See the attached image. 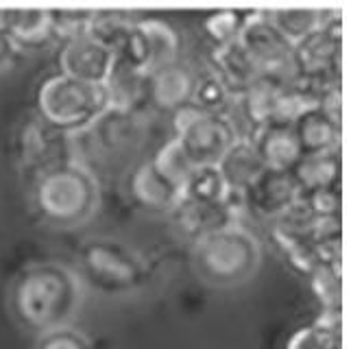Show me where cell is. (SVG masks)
<instances>
[{
	"label": "cell",
	"instance_id": "cell-25",
	"mask_svg": "<svg viewBox=\"0 0 364 349\" xmlns=\"http://www.w3.org/2000/svg\"><path fill=\"white\" fill-rule=\"evenodd\" d=\"M286 349H341V312H321L288 338Z\"/></svg>",
	"mask_w": 364,
	"mask_h": 349
},
{
	"label": "cell",
	"instance_id": "cell-26",
	"mask_svg": "<svg viewBox=\"0 0 364 349\" xmlns=\"http://www.w3.org/2000/svg\"><path fill=\"white\" fill-rule=\"evenodd\" d=\"M229 195V188L216 166H196L181 188V199L196 203H223Z\"/></svg>",
	"mask_w": 364,
	"mask_h": 349
},
{
	"label": "cell",
	"instance_id": "cell-9",
	"mask_svg": "<svg viewBox=\"0 0 364 349\" xmlns=\"http://www.w3.org/2000/svg\"><path fill=\"white\" fill-rule=\"evenodd\" d=\"M343 59V14L332 9L329 18L310 33L306 40L294 44V61L301 79L312 81H341Z\"/></svg>",
	"mask_w": 364,
	"mask_h": 349
},
{
	"label": "cell",
	"instance_id": "cell-10",
	"mask_svg": "<svg viewBox=\"0 0 364 349\" xmlns=\"http://www.w3.org/2000/svg\"><path fill=\"white\" fill-rule=\"evenodd\" d=\"M16 153L24 171L40 175L50 166L73 160L70 157V136L57 131L44 118H26L16 136Z\"/></svg>",
	"mask_w": 364,
	"mask_h": 349
},
{
	"label": "cell",
	"instance_id": "cell-22",
	"mask_svg": "<svg viewBox=\"0 0 364 349\" xmlns=\"http://www.w3.org/2000/svg\"><path fill=\"white\" fill-rule=\"evenodd\" d=\"M131 195L134 199L146 208V210H157V212H171L177 201L181 199V193L164 179L151 162H144L138 166V171L131 177Z\"/></svg>",
	"mask_w": 364,
	"mask_h": 349
},
{
	"label": "cell",
	"instance_id": "cell-30",
	"mask_svg": "<svg viewBox=\"0 0 364 349\" xmlns=\"http://www.w3.org/2000/svg\"><path fill=\"white\" fill-rule=\"evenodd\" d=\"M308 277L321 312H341V264H321Z\"/></svg>",
	"mask_w": 364,
	"mask_h": 349
},
{
	"label": "cell",
	"instance_id": "cell-6",
	"mask_svg": "<svg viewBox=\"0 0 364 349\" xmlns=\"http://www.w3.org/2000/svg\"><path fill=\"white\" fill-rule=\"evenodd\" d=\"M238 42L255 61L262 77L277 81L286 87L301 81L294 61V46L273 26L264 9L247 14Z\"/></svg>",
	"mask_w": 364,
	"mask_h": 349
},
{
	"label": "cell",
	"instance_id": "cell-28",
	"mask_svg": "<svg viewBox=\"0 0 364 349\" xmlns=\"http://www.w3.org/2000/svg\"><path fill=\"white\" fill-rule=\"evenodd\" d=\"M134 22L136 18L122 9H94L87 33L114 53L134 26Z\"/></svg>",
	"mask_w": 364,
	"mask_h": 349
},
{
	"label": "cell",
	"instance_id": "cell-24",
	"mask_svg": "<svg viewBox=\"0 0 364 349\" xmlns=\"http://www.w3.org/2000/svg\"><path fill=\"white\" fill-rule=\"evenodd\" d=\"M273 26L294 46L329 18L332 9H264Z\"/></svg>",
	"mask_w": 364,
	"mask_h": 349
},
{
	"label": "cell",
	"instance_id": "cell-29",
	"mask_svg": "<svg viewBox=\"0 0 364 349\" xmlns=\"http://www.w3.org/2000/svg\"><path fill=\"white\" fill-rule=\"evenodd\" d=\"M318 216L310 210L304 197L296 199L292 205H288L282 214H277L271 220V234L275 240H299L306 238Z\"/></svg>",
	"mask_w": 364,
	"mask_h": 349
},
{
	"label": "cell",
	"instance_id": "cell-11",
	"mask_svg": "<svg viewBox=\"0 0 364 349\" xmlns=\"http://www.w3.org/2000/svg\"><path fill=\"white\" fill-rule=\"evenodd\" d=\"M114 66V53L90 33L63 40L59 48V73L92 85H103Z\"/></svg>",
	"mask_w": 364,
	"mask_h": 349
},
{
	"label": "cell",
	"instance_id": "cell-3",
	"mask_svg": "<svg viewBox=\"0 0 364 349\" xmlns=\"http://www.w3.org/2000/svg\"><path fill=\"white\" fill-rule=\"evenodd\" d=\"M259 258V240L240 223L198 238L192 247L196 273L216 286L242 284L257 271Z\"/></svg>",
	"mask_w": 364,
	"mask_h": 349
},
{
	"label": "cell",
	"instance_id": "cell-4",
	"mask_svg": "<svg viewBox=\"0 0 364 349\" xmlns=\"http://www.w3.org/2000/svg\"><path fill=\"white\" fill-rule=\"evenodd\" d=\"M105 109L103 85L83 83L61 73L48 77L38 92V116L65 136L87 129Z\"/></svg>",
	"mask_w": 364,
	"mask_h": 349
},
{
	"label": "cell",
	"instance_id": "cell-23",
	"mask_svg": "<svg viewBox=\"0 0 364 349\" xmlns=\"http://www.w3.org/2000/svg\"><path fill=\"white\" fill-rule=\"evenodd\" d=\"M138 28L144 40L146 59H149V75L171 66L179 57V38L175 31L161 20H138Z\"/></svg>",
	"mask_w": 364,
	"mask_h": 349
},
{
	"label": "cell",
	"instance_id": "cell-13",
	"mask_svg": "<svg viewBox=\"0 0 364 349\" xmlns=\"http://www.w3.org/2000/svg\"><path fill=\"white\" fill-rule=\"evenodd\" d=\"M242 197V208L251 214L273 220L288 205H292L301 197V188L294 181L290 171H273L267 168L249 186Z\"/></svg>",
	"mask_w": 364,
	"mask_h": 349
},
{
	"label": "cell",
	"instance_id": "cell-20",
	"mask_svg": "<svg viewBox=\"0 0 364 349\" xmlns=\"http://www.w3.org/2000/svg\"><path fill=\"white\" fill-rule=\"evenodd\" d=\"M0 22L18 48H40L55 40L48 9H0Z\"/></svg>",
	"mask_w": 364,
	"mask_h": 349
},
{
	"label": "cell",
	"instance_id": "cell-17",
	"mask_svg": "<svg viewBox=\"0 0 364 349\" xmlns=\"http://www.w3.org/2000/svg\"><path fill=\"white\" fill-rule=\"evenodd\" d=\"M290 124L304 155L341 149V122L329 118L318 105L304 107Z\"/></svg>",
	"mask_w": 364,
	"mask_h": 349
},
{
	"label": "cell",
	"instance_id": "cell-16",
	"mask_svg": "<svg viewBox=\"0 0 364 349\" xmlns=\"http://www.w3.org/2000/svg\"><path fill=\"white\" fill-rule=\"evenodd\" d=\"M103 92L109 109L140 114L142 107L149 103V75L124 66L120 61H114V66L103 83Z\"/></svg>",
	"mask_w": 364,
	"mask_h": 349
},
{
	"label": "cell",
	"instance_id": "cell-12",
	"mask_svg": "<svg viewBox=\"0 0 364 349\" xmlns=\"http://www.w3.org/2000/svg\"><path fill=\"white\" fill-rule=\"evenodd\" d=\"M242 210H245L242 197L229 195V199L223 203H196V201L179 199L177 205L171 210V214L183 236L198 240L229 225H236Z\"/></svg>",
	"mask_w": 364,
	"mask_h": 349
},
{
	"label": "cell",
	"instance_id": "cell-35",
	"mask_svg": "<svg viewBox=\"0 0 364 349\" xmlns=\"http://www.w3.org/2000/svg\"><path fill=\"white\" fill-rule=\"evenodd\" d=\"M36 349H94V347L81 332L70 330L65 326V328H57L53 332L42 334Z\"/></svg>",
	"mask_w": 364,
	"mask_h": 349
},
{
	"label": "cell",
	"instance_id": "cell-32",
	"mask_svg": "<svg viewBox=\"0 0 364 349\" xmlns=\"http://www.w3.org/2000/svg\"><path fill=\"white\" fill-rule=\"evenodd\" d=\"M245 18H247V14L234 11V9H223V11L212 14L205 20V33L214 42V48L236 42L238 36H240Z\"/></svg>",
	"mask_w": 364,
	"mask_h": 349
},
{
	"label": "cell",
	"instance_id": "cell-15",
	"mask_svg": "<svg viewBox=\"0 0 364 349\" xmlns=\"http://www.w3.org/2000/svg\"><path fill=\"white\" fill-rule=\"evenodd\" d=\"M259 153L262 162L273 171H292L301 160V146L296 142L290 122H269L262 124L249 138Z\"/></svg>",
	"mask_w": 364,
	"mask_h": 349
},
{
	"label": "cell",
	"instance_id": "cell-14",
	"mask_svg": "<svg viewBox=\"0 0 364 349\" xmlns=\"http://www.w3.org/2000/svg\"><path fill=\"white\" fill-rule=\"evenodd\" d=\"M196 73L186 63H171L149 75V103L161 112H177L192 103Z\"/></svg>",
	"mask_w": 364,
	"mask_h": 349
},
{
	"label": "cell",
	"instance_id": "cell-33",
	"mask_svg": "<svg viewBox=\"0 0 364 349\" xmlns=\"http://www.w3.org/2000/svg\"><path fill=\"white\" fill-rule=\"evenodd\" d=\"M48 14H50L55 40L63 42L75 36L87 33L94 9H48Z\"/></svg>",
	"mask_w": 364,
	"mask_h": 349
},
{
	"label": "cell",
	"instance_id": "cell-7",
	"mask_svg": "<svg viewBox=\"0 0 364 349\" xmlns=\"http://www.w3.org/2000/svg\"><path fill=\"white\" fill-rule=\"evenodd\" d=\"M81 269L96 289L129 293L144 284L146 264L124 245L109 238H92L81 247Z\"/></svg>",
	"mask_w": 364,
	"mask_h": 349
},
{
	"label": "cell",
	"instance_id": "cell-8",
	"mask_svg": "<svg viewBox=\"0 0 364 349\" xmlns=\"http://www.w3.org/2000/svg\"><path fill=\"white\" fill-rule=\"evenodd\" d=\"M175 138L194 166H216L225 151L238 140L223 114H205L192 103L173 112Z\"/></svg>",
	"mask_w": 364,
	"mask_h": 349
},
{
	"label": "cell",
	"instance_id": "cell-36",
	"mask_svg": "<svg viewBox=\"0 0 364 349\" xmlns=\"http://www.w3.org/2000/svg\"><path fill=\"white\" fill-rule=\"evenodd\" d=\"M18 46H16V42L11 40V36H9V31L5 28V24L0 22V70H5L9 63L14 61V57L18 55Z\"/></svg>",
	"mask_w": 364,
	"mask_h": 349
},
{
	"label": "cell",
	"instance_id": "cell-5",
	"mask_svg": "<svg viewBox=\"0 0 364 349\" xmlns=\"http://www.w3.org/2000/svg\"><path fill=\"white\" fill-rule=\"evenodd\" d=\"M144 138V124L140 114L105 109L87 129L70 136V157L79 162L81 157H92L98 162H109L116 157L134 153Z\"/></svg>",
	"mask_w": 364,
	"mask_h": 349
},
{
	"label": "cell",
	"instance_id": "cell-1",
	"mask_svg": "<svg viewBox=\"0 0 364 349\" xmlns=\"http://www.w3.org/2000/svg\"><path fill=\"white\" fill-rule=\"evenodd\" d=\"M79 277L59 262L24 267L11 284V312L16 321L36 334L65 328L81 306Z\"/></svg>",
	"mask_w": 364,
	"mask_h": 349
},
{
	"label": "cell",
	"instance_id": "cell-2",
	"mask_svg": "<svg viewBox=\"0 0 364 349\" xmlns=\"http://www.w3.org/2000/svg\"><path fill=\"white\" fill-rule=\"evenodd\" d=\"M33 203L46 223L77 227L98 205V181L85 166L68 160L46 168L33 183Z\"/></svg>",
	"mask_w": 364,
	"mask_h": 349
},
{
	"label": "cell",
	"instance_id": "cell-18",
	"mask_svg": "<svg viewBox=\"0 0 364 349\" xmlns=\"http://www.w3.org/2000/svg\"><path fill=\"white\" fill-rule=\"evenodd\" d=\"M220 177L225 179L231 195H242L253 181L267 171L259 153L249 138H238L231 144L216 164Z\"/></svg>",
	"mask_w": 364,
	"mask_h": 349
},
{
	"label": "cell",
	"instance_id": "cell-27",
	"mask_svg": "<svg viewBox=\"0 0 364 349\" xmlns=\"http://www.w3.org/2000/svg\"><path fill=\"white\" fill-rule=\"evenodd\" d=\"M153 164V168L166 179L168 183H173L179 193H181V188L186 186V181L190 179V175L194 173V164L192 160L188 157V153L181 149L179 140L173 138L168 140L164 146L157 149V153L149 160Z\"/></svg>",
	"mask_w": 364,
	"mask_h": 349
},
{
	"label": "cell",
	"instance_id": "cell-21",
	"mask_svg": "<svg viewBox=\"0 0 364 349\" xmlns=\"http://www.w3.org/2000/svg\"><path fill=\"white\" fill-rule=\"evenodd\" d=\"M290 173L294 181L299 183L301 195L312 193V190H321V188L341 186V173H343L341 149L301 155V160L294 164Z\"/></svg>",
	"mask_w": 364,
	"mask_h": 349
},
{
	"label": "cell",
	"instance_id": "cell-31",
	"mask_svg": "<svg viewBox=\"0 0 364 349\" xmlns=\"http://www.w3.org/2000/svg\"><path fill=\"white\" fill-rule=\"evenodd\" d=\"M231 101L229 90L223 85V81L210 70L205 75H196L192 105L205 114H225L227 105Z\"/></svg>",
	"mask_w": 364,
	"mask_h": 349
},
{
	"label": "cell",
	"instance_id": "cell-19",
	"mask_svg": "<svg viewBox=\"0 0 364 349\" xmlns=\"http://www.w3.org/2000/svg\"><path fill=\"white\" fill-rule=\"evenodd\" d=\"M212 61H214L212 73L223 81L231 97L242 94L251 83H255L262 77L255 61L249 57V53L242 48L238 40L225 46H216L212 53Z\"/></svg>",
	"mask_w": 364,
	"mask_h": 349
},
{
	"label": "cell",
	"instance_id": "cell-34",
	"mask_svg": "<svg viewBox=\"0 0 364 349\" xmlns=\"http://www.w3.org/2000/svg\"><path fill=\"white\" fill-rule=\"evenodd\" d=\"M301 197L306 199V203L310 205V210L316 216H325V218H329V216H341V208H343L341 186L312 190V193H304Z\"/></svg>",
	"mask_w": 364,
	"mask_h": 349
}]
</instances>
